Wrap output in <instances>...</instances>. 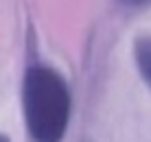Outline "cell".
Returning <instances> with one entry per match:
<instances>
[{
  "label": "cell",
  "instance_id": "cell-2",
  "mask_svg": "<svg viewBox=\"0 0 151 142\" xmlns=\"http://www.w3.org/2000/svg\"><path fill=\"white\" fill-rule=\"evenodd\" d=\"M134 61L142 81L151 90V35H142L134 42Z\"/></svg>",
  "mask_w": 151,
  "mask_h": 142
},
{
  "label": "cell",
  "instance_id": "cell-3",
  "mask_svg": "<svg viewBox=\"0 0 151 142\" xmlns=\"http://www.w3.org/2000/svg\"><path fill=\"white\" fill-rule=\"evenodd\" d=\"M118 2L127 4V7H142V4H149L151 0H118Z\"/></svg>",
  "mask_w": 151,
  "mask_h": 142
},
{
  "label": "cell",
  "instance_id": "cell-4",
  "mask_svg": "<svg viewBox=\"0 0 151 142\" xmlns=\"http://www.w3.org/2000/svg\"><path fill=\"white\" fill-rule=\"evenodd\" d=\"M0 142H11V140H9L7 136H0Z\"/></svg>",
  "mask_w": 151,
  "mask_h": 142
},
{
  "label": "cell",
  "instance_id": "cell-1",
  "mask_svg": "<svg viewBox=\"0 0 151 142\" xmlns=\"http://www.w3.org/2000/svg\"><path fill=\"white\" fill-rule=\"evenodd\" d=\"M22 112L35 142H61L70 120V90L57 70L29 66L22 81Z\"/></svg>",
  "mask_w": 151,
  "mask_h": 142
}]
</instances>
